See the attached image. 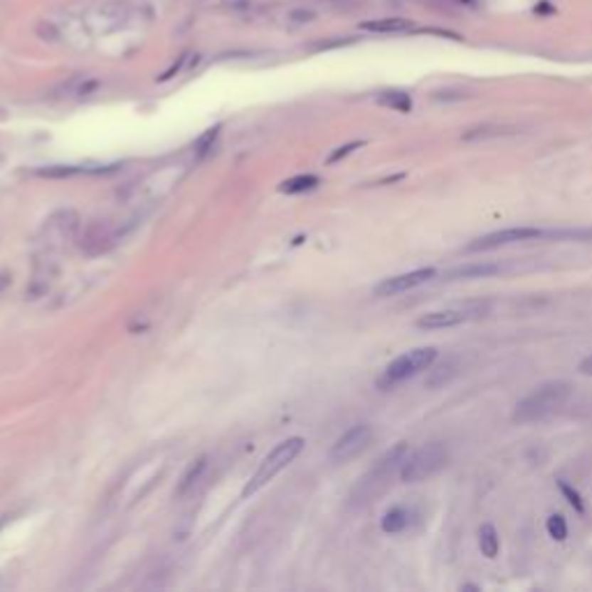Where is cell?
<instances>
[{
  "label": "cell",
  "instance_id": "cell-20",
  "mask_svg": "<svg viewBox=\"0 0 592 592\" xmlns=\"http://www.w3.org/2000/svg\"><path fill=\"white\" fill-rule=\"evenodd\" d=\"M512 127H500V125H484V127H475L470 132L462 134L465 142H475V139H488V137H502V134H512Z\"/></svg>",
  "mask_w": 592,
  "mask_h": 592
},
{
  "label": "cell",
  "instance_id": "cell-12",
  "mask_svg": "<svg viewBox=\"0 0 592 592\" xmlns=\"http://www.w3.org/2000/svg\"><path fill=\"white\" fill-rule=\"evenodd\" d=\"M500 273V264L490 262H472L465 266H458L447 273V280H470V278H488Z\"/></svg>",
  "mask_w": 592,
  "mask_h": 592
},
{
  "label": "cell",
  "instance_id": "cell-1",
  "mask_svg": "<svg viewBox=\"0 0 592 592\" xmlns=\"http://www.w3.org/2000/svg\"><path fill=\"white\" fill-rule=\"evenodd\" d=\"M569 396H571V386L567 382H546L527 393L523 401L516 403L512 419L516 423L544 421L551 414L562 410L564 403L569 401Z\"/></svg>",
  "mask_w": 592,
  "mask_h": 592
},
{
  "label": "cell",
  "instance_id": "cell-13",
  "mask_svg": "<svg viewBox=\"0 0 592 592\" xmlns=\"http://www.w3.org/2000/svg\"><path fill=\"white\" fill-rule=\"evenodd\" d=\"M410 525V509H405V507H391L388 512L382 516V530L386 534H398V532H403L405 527Z\"/></svg>",
  "mask_w": 592,
  "mask_h": 592
},
{
  "label": "cell",
  "instance_id": "cell-2",
  "mask_svg": "<svg viewBox=\"0 0 592 592\" xmlns=\"http://www.w3.org/2000/svg\"><path fill=\"white\" fill-rule=\"evenodd\" d=\"M303 444H305L303 438H287V440H282L280 444H278V447H273L271 451H268V456L259 462L257 472L250 477V481L245 484L243 497L257 493V490L264 488L268 481H273L303 451Z\"/></svg>",
  "mask_w": 592,
  "mask_h": 592
},
{
  "label": "cell",
  "instance_id": "cell-18",
  "mask_svg": "<svg viewBox=\"0 0 592 592\" xmlns=\"http://www.w3.org/2000/svg\"><path fill=\"white\" fill-rule=\"evenodd\" d=\"M479 549L486 558H495L500 551V536L497 530L490 523H484L479 527Z\"/></svg>",
  "mask_w": 592,
  "mask_h": 592
},
{
  "label": "cell",
  "instance_id": "cell-27",
  "mask_svg": "<svg viewBox=\"0 0 592 592\" xmlns=\"http://www.w3.org/2000/svg\"><path fill=\"white\" fill-rule=\"evenodd\" d=\"M185 58H188V56H185V53H183V56H181V58H179V63H174V68H171V70H166V72L162 74V77H160V81H166V79H171V77H174V74H176V72H179V70H181V65L185 63Z\"/></svg>",
  "mask_w": 592,
  "mask_h": 592
},
{
  "label": "cell",
  "instance_id": "cell-16",
  "mask_svg": "<svg viewBox=\"0 0 592 592\" xmlns=\"http://www.w3.org/2000/svg\"><path fill=\"white\" fill-rule=\"evenodd\" d=\"M544 240H592V229L590 227L544 229Z\"/></svg>",
  "mask_w": 592,
  "mask_h": 592
},
{
  "label": "cell",
  "instance_id": "cell-23",
  "mask_svg": "<svg viewBox=\"0 0 592 592\" xmlns=\"http://www.w3.org/2000/svg\"><path fill=\"white\" fill-rule=\"evenodd\" d=\"M558 486H560V490H562V495L567 497V502L576 509L578 514H586V504H583V500H581V495H578V490H574L567 481L564 479H558Z\"/></svg>",
  "mask_w": 592,
  "mask_h": 592
},
{
  "label": "cell",
  "instance_id": "cell-24",
  "mask_svg": "<svg viewBox=\"0 0 592 592\" xmlns=\"http://www.w3.org/2000/svg\"><path fill=\"white\" fill-rule=\"evenodd\" d=\"M218 132H220V127H211L208 132H204L199 137V142H197V153L199 155H206L211 151L213 144H216V139H218Z\"/></svg>",
  "mask_w": 592,
  "mask_h": 592
},
{
  "label": "cell",
  "instance_id": "cell-21",
  "mask_svg": "<svg viewBox=\"0 0 592 592\" xmlns=\"http://www.w3.org/2000/svg\"><path fill=\"white\" fill-rule=\"evenodd\" d=\"M546 532H549V536H553L555 541L567 539V521H564V516H560V514L549 516V521H546Z\"/></svg>",
  "mask_w": 592,
  "mask_h": 592
},
{
  "label": "cell",
  "instance_id": "cell-15",
  "mask_svg": "<svg viewBox=\"0 0 592 592\" xmlns=\"http://www.w3.org/2000/svg\"><path fill=\"white\" fill-rule=\"evenodd\" d=\"M285 23L292 26V28H301V26H308L312 23L314 18H317V9H312L308 5H294V7H287L285 9Z\"/></svg>",
  "mask_w": 592,
  "mask_h": 592
},
{
  "label": "cell",
  "instance_id": "cell-19",
  "mask_svg": "<svg viewBox=\"0 0 592 592\" xmlns=\"http://www.w3.org/2000/svg\"><path fill=\"white\" fill-rule=\"evenodd\" d=\"M379 105H384L388 109H396V111H403V114H407V111L412 109V97L407 95V92L403 90H384L382 95L377 97Z\"/></svg>",
  "mask_w": 592,
  "mask_h": 592
},
{
  "label": "cell",
  "instance_id": "cell-26",
  "mask_svg": "<svg viewBox=\"0 0 592 592\" xmlns=\"http://www.w3.org/2000/svg\"><path fill=\"white\" fill-rule=\"evenodd\" d=\"M364 146V142H352V144H345V146H340L336 153H331V157H329V162H338L340 157H345V155H349L352 151H356V148H361Z\"/></svg>",
  "mask_w": 592,
  "mask_h": 592
},
{
  "label": "cell",
  "instance_id": "cell-14",
  "mask_svg": "<svg viewBox=\"0 0 592 592\" xmlns=\"http://www.w3.org/2000/svg\"><path fill=\"white\" fill-rule=\"evenodd\" d=\"M204 5L218 12H229V14H248L257 7V0H204Z\"/></svg>",
  "mask_w": 592,
  "mask_h": 592
},
{
  "label": "cell",
  "instance_id": "cell-22",
  "mask_svg": "<svg viewBox=\"0 0 592 592\" xmlns=\"http://www.w3.org/2000/svg\"><path fill=\"white\" fill-rule=\"evenodd\" d=\"M456 373V366H453V361H447V364L438 366L435 370H430V377H428V386H440L442 382H447L449 375Z\"/></svg>",
  "mask_w": 592,
  "mask_h": 592
},
{
  "label": "cell",
  "instance_id": "cell-10",
  "mask_svg": "<svg viewBox=\"0 0 592 592\" xmlns=\"http://www.w3.org/2000/svg\"><path fill=\"white\" fill-rule=\"evenodd\" d=\"M361 31L366 33H377V35H396V33H407L414 28V21L405 16H386V18H370V21L359 23Z\"/></svg>",
  "mask_w": 592,
  "mask_h": 592
},
{
  "label": "cell",
  "instance_id": "cell-4",
  "mask_svg": "<svg viewBox=\"0 0 592 592\" xmlns=\"http://www.w3.org/2000/svg\"><path fill=\"white\" fill-rule=\"evenodd\" d=\"M435 359H438V349L435 347H416L412 352H407V354L393 359L391 364L386 366L384 375L377 384L386 388L398 382H405V379L419 375L421 370H428L435 364Z\"/></svg>",
  "mask_w": 592,
  "mask_h": 592
},
{
  "label": "cell",
  "instance_id": "cell-5",
  "mask_svg": "<svg viewBox=\"0 0 592 592\" xmlns=\"http://www.w3.org/2000/svg\"><path fill=\"white\" fill-rule=\"evenodd\" d=\"M490 310V303L486 301H467L462 305H451V308H442V310H433L426 312L423 317L416 319V327L419 329H449V327H458V324H465L472 319H479Z\"/></svg>",
  "mask_w": 592,
  "mask_h": 592
},
{
  "label": "cell",
  "instance_id": "cell-11",
  "mask_svg": "<svg viewBox=\"0 0 592 592\" xmlns=\"http://www.w3.org/2000/svg\"><path fill=\"white\" fill-rule=\"evenodd\" d=\"M206 465H208V458H206V456H201V458H197L194 462H190L188 470L183 472L179 486H176V497H185V495L192 493L194 486H197L199 481H201L204 472H206Z\"/></svg>",
  "mask_w": 592,
  "mask_h": 592
},
{
  "label": "cell",
  "instance_id": "cell-17",
  "mask_svg": "<svg viewBox=\"0 0 592 592\" xmlns=\"http://www.w3.org/2000/svg\"><path fill=\"white\" fill-rule=\"evenodd\" d=\"M319 185V179L317 176H312V174H301V176H294V179H287L280 183V192H287V194H301V192H308L312 188H317Z\"/></svg>",
  "mask_w": 592,
  "mask_h": 592
},
{
  "label": "cell",
  "instance_id": "cell-8",
  "mask_svg": "<svg viewBox=\"0 0 592 592\" xmlns=\"http://www.w3.org/2000/svg\"><path fill=\"white\" fill-rule=\"evenodd\" d=\"M407 458V444L405 442H398L396 447H391L382 458H379L373 470L368 472V477L361 481L359 490H366L368 486H375V484H384V481L393 475V472H401L403 462Z\"/></svg>",
  "mask_w": 592,
  "mask_h": 592
},
{
  "label": "cell",
  "instance_id": "cell-3",
  "mask_svg": "<svg viewBox=\"0 0 592 592\" xmlns=\"http://www.w3.org/2000/svg\"><path fill=\"white\" fill-rule=\"evenodd\" d=\"M449 460V451L444 444L440 442H430V444H423L421 449H416L414 453L405 458L403 467H401V479L405 484H416V481H423V479H430L433 475H438V472L447 465Z\"/></svg>",
  "mask_w": 592,
  "mask_h": 592
},
{
  "label": "cell",
  "instance_id": "cell-28",
  "mask_svg": "<svg viewBox=\"0 0 592 592\" xmlns=\"http://www.w3.org/2000/svg\"><path fill=\"white\" fill-rule=\"evenodd\" d=\"M578 370H581L583 375H592V354H590L588 359H583V361H581Z\"/></svg>",
  "mask_w": 592,
  "mask_h": 592
},
{
  "label": "cell",
  "instance_id": "cell-7",
  "mask_svg": "<svg viewBox=\"0 0 592 592\" xmlns=\"http://www.w3.org/2000/svg\"><path fill=\"white\" fill-rule=\"evenodd\" d=\"M370 440H373V428H370L368 423H359L354 428H349L342 438H338L336 444H333V449L329 453L331 462L345 465V462L361 456V453L368 449Z\"/></svg>",
  "mask_w": 592,
  "mask_h": 592
},
{
  "label": "cell",
  "instance_id": "cell-9",
  "mask_svg": "<svg viewBox=\"0 0 592 592\" xmlns=\"http://www.w3.org/2000/svg\"><path fill=\"white\" fill-rule=\"evenodd\" d=\"M435 275H438V271H435L433 266H423V268H416V271H410V273L384 278V280L375 287V296H396V294L410 292L414 287L433 280Z\"/></svg>",
  "mask_w": 592,
  "mask_h": 592
},
{
  "label": "cell",
  "instance_id": "cell-6",
  "mask_svg": "<svg viewBox=\"0 0 592 592\" xmlns=\"http://www.w3.org/2000/svg\"><path fill=\"white\" fill-rule=\"evenodd\" d=\"M544 240V229L539 227H507L500 231H490V234L475 238L472 243L465 245V253H486V250L504 248L512 243H521V240Z\"/></svg>",
  "mask_w": 592,
  "mask_h": 592
},
{
  "label": "cell",
  "instance_id": "cell-25",
  "mask_svg": "<svg viewBox=\"0 0 592 592\" xmlns=\"http://www.w3.org/2000/svg\"><path fill=\"white\" fill-rule=\"evenodd\" d=\"M79 169H74V166H51V169H42L37 171L40 176H49V179H63V176H72L77 174Z\"/></svg>",
  "mask_w": 592,
  "mask_h": 592
}]
</instances>
